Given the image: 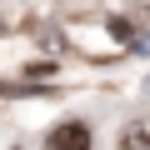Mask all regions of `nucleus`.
<instances>
[{
    "label": "nucleus",
    "mask_w": 150,
    "mask_h": 150,
    "mask_svg": "<svg viewBox=\"0 0 150 150\" xmlns=\"http://www.w3.org/2000/svg\"><path fill=\"white\" fill-rule=\"evenodd\" d=\"M120 145H125V150H145V145H150V125H130V130L120 135Z\"/></svg>",
    "instance_id": "obj_2"
},
{
    "label": "nucleus",
    "mask_w": 150,
    "mask_h": 150,
    "mask_svg": "<svg viewBox=\"0 0 150 150\" xmlns=\"http://www.w3.org/2000/svg\"><path fill=\"white\" fill-rule=\"evenodd\" d=\"M85 145H90L85 125H55L50 130V150H85Z\"/></svg>",
    "instance_id": "obj_1"
}]
</instances>
